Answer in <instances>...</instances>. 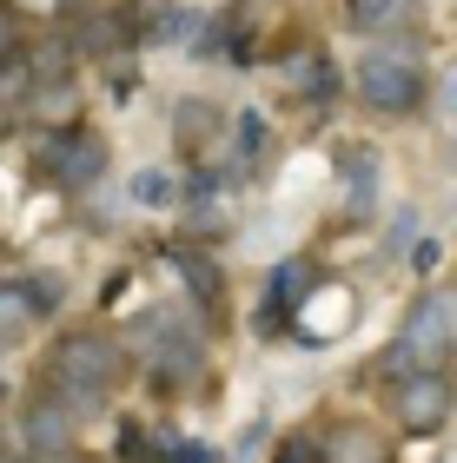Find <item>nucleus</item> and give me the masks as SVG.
Returning a JSON list of instances; mask_svg holds the SVG:
<instances>
[{"mask_svg": "<svg viewBox=\"0 0 457 463\" xmlns=\"http://www.w3.org/2000/svg\"><path fill=\"white\" fill-rule=\"evenodd\" d=\"M119 384V351L113 338H93V331H80V338H60L53 351V391L67 397L73 411H100V397Z\"/></svg>", "mask_w": 457, "mask_h": 463, "instance_id": "f257e3e1", "label": "nucleus"}, {"mask_svg": "<svg viewBox=\"0 0 457 463\" xmlns=\"http://www.w3.org/2000/svg\"><path fill=\"white\" fill-rule=\"evenodd\" d=\"M457 345V311L444 291H424L418 305L405 311V331L391 345L385 371H444V351Z\"/></svg>", "mask_w": 457, "mask_h": 463, "instance_id": "f03ea898", "label": "nucleus"}, {"mask_svg": "<svg viewBox=\"0 0 457 463\" xmlns=\"http://www.w3.org/2000/svg\"><path fill=\"white\" fill-rule=\"evenodd\" d=\"M358 93H365V107H378V113H411V107L424 99L418 53H405V47L365 53V60H358Z\"/></svg>", "mask_w": 457, "mask_h": 463, "instance_id": "7ed1b4c3", "label": "nucleus"}, {"mask_svg": "<svg viewBox=\"0 0 457 463\" xmlns=\"http://www.w3.org/2000/svg\"><path fill=\"white\" fill-rule=\"evenodd\" d=\"M33 165H40L47 185H93L100 165H107V146H100L87 126H53V133L33 146Z\"/></svg>", "mask_w": 457, "mask_h": 463, "instance_id": "20e7f679", "label": "nucleus"}, {"mask_svg": "<svg viewBox=\"0 0 457 463\" xmlns=\"http://www.w3.org/2000/svg\"><path fill=\"white\" fill-rule=\"evenodd\" d=\"M391 417L405 424V437H431L451 417V377L444 371H405L398 397H391Z\"/></svg>", "mask_w": 457, "mask_h": 463, "instance_id": "39448f33", "label": "nucleus"}, {"mask_svg": "<svg viewBox=\"0 0 457 463\" xmlns=\"http://www.w3.org/2000/svg\"><path fill=\"white\" fill-rule=\"evenodd\" d=\"M20 437H27V450H67L73 444V404H67V397H33V404H27V417H20Z\"/></svg>", "mask_w": 457, "mask_h": 463, "instance_id": "423d86ee", "label": "nucleus"}, {"mask_svg": "<svg viewBox=\"0 0 457 463\" xmlns=\"http://www.w3.org/2000/svg\"><path fill=\"white\" fill-rule=\"evenodd\" d=\"M311 291H319V285H311V265L285 259V265L272 271V298H265V311H259V331H279V325H285V311L305 305Z\"/></svg>", "mask_w": 457, "mask_h": 463, "instance_id": "0eeeda50", "label": "nucleus"}, {"mask_svg": "<svg viewBox=\"0 0 457 463\" xmlns=\"http://www.w3.org/2000/svg\"><path fill=\"white\" fill-rule=\"evenodd\" d=\"M371 199H378V153L358 146V153L345 159V205H351V219H365Z\"/></svg>", "mask_w": 457, "mask_h": 463, "instance_id": "6e6552de", "label": "nucleus"}, {"mask_svg": "<svg viewBox=\"0 0 457 463\" xmlns=\"http://www.w3.org/2000/svg\"><path fill=\"white\" fill-rule=\"evenodd\" d=\"M173 139H179V153L205 146V139H213V107H205V99H179V107H173Z\"/></svg>", "mask_w": 457, "mask_h": 463, "instance_id": "1a4fd4ad", "label": "nucleus"}, {"mask_svg": "<svg viewBox=\"0 0 457 463\" xmlns=\"http://www.w3.org/2000/svg\"><path fill=\"white\" fill-rule=\"evenodd\" d=\"M405 20V0H351V27L378 33V27H398Z\"/></svg>", "mask_w": 457, "mask_h": 463, "instance_id": "9d476101", "label": "nucleus"}, {"mask_svg": "<svg viewBox=\"0 0 457 463\" xmlns=\"http://www.w3.org/2000/svg\"><path fill=\"white\" fill-rule=\"evenodd\" d=\"M173 259H179V271H186V285H193L199 298H219V271L205 265V259H193V251H173Z\"/></svg>", "mask_w": 457, "mask_h": 463, "instance_id": "9b49d317", "label": "nucleus"}, {"mask_svg": "<svg viewBox=\"0 0 457 463\" xmlns=\"http://www.w3.org/2000/svg\"><path fill=\"white\" fill-rule=\"evenodd\" d=\"M67 47H60V40H47V47H33V80H53V87H60V80H67Z\"/></svg>", "mask_w": 457, "mask_h": 463, "instance_id": "f8f14e48", "label": "nucleus"}, {"mask_svg": "<svg viewBox=\"0 0 457 463\" xmlns=\"http://www.w3.org/2000/svg\"><path fill=\"white\" fill-rule=\"evenodd\" d=\"M259 146H265V119H259V113H245V119H239V133H233V159H259Z\"/></svg>", "mask_w": 457, "mask_h": 463, "instance_id": "ddd939ff", "label": "nucleus"}, {"mask_svg": "<svg viewBox=\"0 0 457 463\" xmlns=\"http://www.w3.org/2000/svg\"><path fill=\"white\" fill-rule=\"evenodd\" d=\"M7 338H27V285H7Z\"/></svg>", "mask_w": 457, "mask_h": 463, "instance_id": "4468645a", "label": "nucleus"}, {"mask_svg": "<svg viewBox=\"0 0 457 463\" xmlns=\"http://www.w3.org/2000/svg\"><path fill=\"white\" fill-rule=\"evenodd\" d=\"M133 199L139 205H166V199H173V185H166V173H139L133 179Z\"/></svg>", "mask_w": 457, "mask_h": 463, "instance_id": "2eb2a0df", "label": "nucleus"}, {"mask_svg": "<svg viewBox=\"0 0 457 463\" xmlns=\"http://www.w3.org/2000/svg\"><path fill=\"white\" fill-rule=\"evenodd\" d=\"M20 285L33 291V305H40V311H53V305H60V279H20Z\"/></svg>", "mask_w": 457, "mask_h": 463, "instance_id": "dca6fc26", "label": "nucleus"}, {"mask_svg": "<svg viewBox=\"0 0 457 463\" xmlns=\"http://www.w3.org/2000/svg\"><path fill=\"white\" fill-rule=\"evenodd\" d=\"M272 463H325V457H319V444H305V437H292V444H285V450H279Z\"/></svg>", "mask_w": 457, "mask_h": 463, "instance_id": "f3484780", "label": "nucleus"}, {"mask_svg": "<svg viewBox=\"0 0 457 463\" xmlns=\"http://www.w3.org/2000/svg\"><path fill=\"white\" fill-rule=\"evenodd\" d=\"M173 463H213V457H205L199 444H173Z\"/></svg>", "mask_w": 457, "mask_h": 463, "instance_id": "a211bd4d", "label": "nucleus"}, {"mask_svg": "<svg viewBox=\"0 0 457 463\" xmlns=\"http://www.w3.org/2000/svg\"><path fill=\"white\" fill-rule=\"evenodd\" d=\"M444 107H451V119H457V73H451V87H444Z\"/></svg>", "mask_w": 457, "mask_h": 463, "instance_id": "6ab92c4d", "label": "nucleus"}, {"mask_svg": "<svg viewBox=\"0 0 457 463\" xmlns=\"http://www.w3.org/2000/svg\"><path fill=\"white\" fill-rule=\"evenodd\" d=\"M7 463H27V450H14V457H7Z\"/></svg>", "mask_w": 457, "mask_h": 463, "instance_id": "aec40b11", "label": "nucleus"}]
</instances>
